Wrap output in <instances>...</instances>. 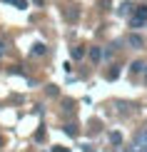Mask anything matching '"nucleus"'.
Here are the masks:
<instances>
[{"mask_svg": "<svg viewBox=\"0 0 147 152\" xmlns=\"http://www.w3.org/2000/svg\"><path fill=\"white\" fill-rule=\"evenodd\" d=\"M145 82H147V67H145Z\"/></svg>", "mask_w": 147, "mask_h": 152, "instance_id": "412c9836", "label": "nucleus"}, {"mask_svg": "<svg viewBox=\"0 0 147 152\" xmlns=\"http://www.w3.org/2000/svg\"><path fill=\"white\" fill-rule=\"evenodd\" d=\"M3 3H10V5H15V8H20V10L28 8V0H3Z\"/></svg>", "mask_w": 147, "mask_h": 152, "instance_id": "6e6552de", "label": "nucleus"}, {"mask_svg": "<svg viewBox=\"0 0 147 152\" xmlns=\"http://www.w3.org/2000/svg\"><path fill=\"white\" fill-rule=\"evenodd\" d=\"M62 130H65V132H67L70 137H78V125H72V122H67V125H65V127H62Z\"/></svg>", "mask_w": 147, "mask_h": 152, "instance_id": "0eeeda50", "label": "nucleus"}, {"mask_svg": "<svg viewBox=\"0 0 147 152\" xmlns=\"http://www.w3.org/2000/svg\"><path fill=\"white\" fill-rule=\"evenodd\" d=\"M3 48H5V45H3V42H0V55H3V53H5V50H3Z\"/></svg>", "mask_w": 147, "mask_h": 152, "instance_id": "6ab92c4d", "label": "nucleus"}, {"mask_svg": "<svg viewBox=\"0 0 147 152\" xmlns=\"http://www.w3.org/2000/svg\"><path fill=\"white\" fill-rule=\"evenodd\" d=\"M117 75H120V67H112V70H110V75H107V77H110V80H115V77H117Z\"/></svg>", "mask_w": 147, "mask_h": 152, "instance_id": "2eb2a0df", "label": "nucleus"}, {"mask_svg": "<svg viewBox=\"0 0 147 152\" xmlns=\"http://www.w3.org/2000/svg\"><path fill=\"white\" fill-rule=\"evenodd\" d=\"M48 95H53V97H55V95H57V87H55V85H48Z\"/></svg>", "mask_w": 147, "mask_h": 152, "instance_id": "dca6fc26", "label": "nucleus"}, {"mask_svg": "<svg viewBox=\"0 0 147 152\" xmlns=\"http://www.w3.org/2000/svg\"><path fill=\"white\" fill-rule=\"evenodd\" d=\"M87 55H90V60H92V62H100V60H102V55H105V53H102V48L92 45L90 50H87Z\"/></svg>", "mask_w": 147, "mask_h": 152, "instance_id": "7ed1b4c3", "label": "nucleus"}, {"mask_svg": "<svg viewBox=\"0 0 147 152\" xmlns=\"http://www.w3.org/2000/svg\"><path fill=\"white\" fill-rule=\"evenodd\" d=\"M53 152H70V150H67V147H55Z\"/></svg>", "mask_w": 147, "mask_h": 152, "instance_id": "f3484780", "label": "nucleus"}, {"mask_svg": "<svg viewBox=\"0 0 147 152\" xmlns=\"http://www.w3.org/2000/svg\"><path fill=\"white\" fill-rule=\"evenodd\" d=\"M82 55H85V50H82V45H75V48H72V58H75V60H80Z\"/></svg>", "mask_w": 147, "mask_h": 152, "instance_id": "9b49d317", "label": "nucleus"}, {"mask_svg": "<svg viewBox=\"0 0 147 152\" xmlns=\"http://www.w3.org/2000/svg\"><path fill=\"white\" fill-rule=\"evenodd\" d=\"M110 140H112V145H120V142H122V137H120V132H112Z\"/></svg>", "mask_w": 147, "mask_h": 152, "instance_id": "4468645a", "label": "nucleus"}, {"mask_svg": "<svg viewBox=\"0 0 147 152\" xmlns=\"http://www.w3.org/2000/svg\"><path fill=\"white\" fill-rule=\"evenodd\" d=\"M145 67H147L145 62H140V60H137V62H132V67H130V70H132V72H145Z\"/></svg>", "mask_w": 147, "mask_h": 152, "instance_id": "1a4fd4ad", "label": "nucleus"}, {"mask_svg": "<svg viewBox=\"0 0 147 152\" xmlns=\"http://www.w3.org/2000/svg\"><path fill=\"white\" fill-rule=\"evenodd\" d=\"M127 45H130V48H135V50H140V48H145V40H142V37H140L137 33H130V35H127Z\"/></svg>", "mask_w": 147, "mask_h": 152, "instance_id": "f03ea898", "label": "nucleus"}, {"mask_svg": "<svg viewBox=\"0 0 147 152\" xmlns=\"http://www.w3.org/2000/svg\"><path fill=\"white\" fill-rule=\"evenodd\" d=\"M130 152H147V127L140 130L137 135H135V142H132Z\"/></svg>", "mask_w": 147, "mask_h": 152, "instance_id": "f257e3e1", "label": "nucleus"}, {"mask_svg": "<svg viewBox=\"0 0 147 152\" xmlns=\"http://www.w3.org/2000/svg\"><path fill=\"white\" fill-rule=\"evenodd\" d=\"M142 25H145V23L140 20V18H135V15L130 18V28H132V30H137V28H142Z\"/></svg>", "mask_w": 147, "mask_h": 152, "instance_id": "9d476101", "label": "nucleus"}, {"mask_svg": "<svg viewBox=\"0 0 147 152\" xmlns=\"http://www.w3.org/2000/svg\"><path fill=\"white\" fill-rule=\"evenodd\" d=\"M135 18H140L142 23H147V5H137L135 8Z\"/></svg>", "mask_w": 147, "mask_h": 152, "instance_id": "39448f33", "label": "nucleus"}, {"mask_svg": "<svg viewBox=\"0 0 147 152\" xmlns=\"http://www.w3.org/2000/svg\"><path fill=\"white\" fill-rule=\"evenodd\" d=\"M82 152H92V147L90 145H82Z\"/></svg>", "mask_w": 147, "mask_h": 152, "instance_id": "a211bd4d", "label": "nucleus"}, {"mask_svg": "<svg viewBox=\"0 0 147 152\" xmlns=\"http://www.w3.org/2000/svg\"><path fill=\"white\" fill-rule=\"evenodd\" d=\"M62 110H65V112H72V110H75V102H72V100H62Z\"/></svg>", "mask_w": 147, "mask_h": 152, "instance_id": "f8f14e48", "label": "nucleus"}, {"mask_svg": "<svg viewBox=\"0 0 147 152\" xmlns=\"http://www.w3.org/2000/svg\"><path fill=\"white\" fill-rule=\"evenodd\" d=\"M117 12H120V15H135V5H132V3H122V5H120V8H117Z\"/></svg>", "mask_w": 147, "mask_h": 152, "instance_id": "20e7f679", "label": "nucleus"}, {"mask_svg": "<svg viewBox=\"0 0 147 152\" xmlns=\"http://www.w3.org/2000/svg\"><path fill=\"white\" fill-rule=\"evenodd\" d=\"M45 53H48L45 42H35V45H33V55H45Z\"/></svg>", "mask_w": 147, "mask_h": 152, "instance_id": "423d86ee", "label": "nucleus"}, {"mask_svg": "<svg viewBox=\"0 0 147 152\" xmlns=\"http://www.w3.org/2000/svg\"><path fill=\"white\" fill-rule=\"evenodd\" d=\"M65 18H67V20H75V18H78V10H75V8H70V10L65 12Z\"/></svg>", "mask_w": 147, "mask_h": 152, "instance_id": "ddd939ff", "label": "nucleus"}, {"mask_svg": "<svg viewBox=\"0 0 147 152\" xmlns=\"http://www.w3.org/2000/svg\"><path fill=\"white\" fill-rule=\"evenodd\" d=\"M33 3H35V5H42V0H33Z\"/></svg>", "mask_w": 147, "mask_h": 152, "instance_id": "aec40b11", "label": "nucleus"}]
</instances>
